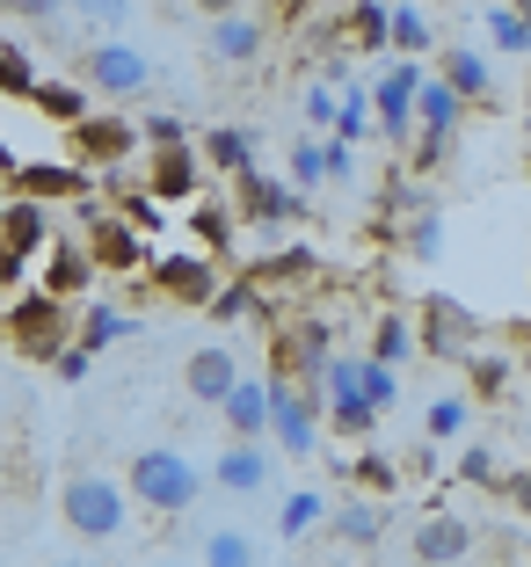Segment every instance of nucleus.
I'll use <instances>...</instances> for the list:
<instances>
[{"label": "nucleus", "mask_w": 531, "mask_h": 567, "mask_svg": "<svg viewBox=\"0 0 531 567\" xmlns=\"http://www.w3.org/2000/svg\"><path fill=\"white\" fill-rule=\"evenodd\" d=\"M124 487H132V509H153V517H190L212 481H204V466L190 458V451L153 444V451H139L132 466H124Z\"/></svg>", "instance_id": "f257e3e1"}, {"label": "nucleus", "mask_w": 531, "mask_h": 567, "mask_svg": "<svg viewBox=\"0 0 531 567\" xmlns=\"http://www.w3.org/2000/svg\"><path fill=\"white\" fill-rule=\"evenodd\" d=\"M73 328H81V320H73V299H59V291H44V284H37V291H16V299L0 306V342L22 350V357H37V364H51V357L67 350Z\"/></svg>", "instance_id": "f03ea898"}, {"label": "nucleus", "mask_w": 531, "mask_h": 567, "mask_svg": "<svg viewBox=\"0 0 531 567\" xmlns=\"http://www.w3.org/2000/svg\"><path fill=\"white\" fill-rule=\"evenodd\" d=\"M59 517L81 538H124V524H132V487L95 473V466H67V481H59Z\"/></svg>", "instance_id": "7ed1b4c3"}, {"label": "nucleus", "mask_w": 531, "mask_h": 567, "mask_svg": "<svg viewBox=\"0 0 531 567\" xmlns=\"http://www.w3.org/2000/svg\"><path fill=\"white\" fill-rule=\"evenodd\" d=\"M328 357H335V320L328 313H284L269 328V379H299L320 393Z\"/></svg>", "instance_id": "20e7f679"}, {"label": "nucleus", "mask_w": 531, "mask_h": 567, "mask_svg": "<svg viewBox=\"0 0 531 567\" xmlns=\"http://www.w3.org/2000/svg\"><path fill=\"white\" fill-rule=\"evenodd\" d=\"M81 240L95 255V277H146V234L124 212H110L102 197H81Z\"/></svg>", "instance_id": "39448f33"}, {"label": "nucleus", "mask_w": 531, "mask_h": 567, "mask_svg": "<svg viewBox=\"0 0 531 567\" xmlns=\"http://www.w3.org/2000/svg\"><path fill=\"white\" fill-rule=\"evenodd\" d=\"M416 350H430L437 364H466L481 350V313L459 306L451 291H422L416 299Z\"/></svg>", "instance_id": "423d86ee"}, {"label": "nucleus", "mask_w": 531, "mask_h": 567, "mask_svg": "<svg viewBox=\"0 0 531 567\" xmlns=\"http://www.w3.org/2000/svg\"><path fill=\"white\" fill-rule=\"evenodd\" d=\"M218 284H226V277H218V262L204 248H153L146 255V291H153V299H167V306L204 313Z\"/></svg>", "instance_id": "0eeeda50"}, {"label": "nucleus", "mask_w": 531, "mask_h": 567, "mask_svg": "<svg viewBox=\"0 0 531 567\" xmlns=\"http://www.w3.org/2000/svg\"><path fill=\"white\" fill-rule=\"evenodd\" d=\"M269 379V371H263ZM320 408H328V393H314V385H299V379H269V444L277 451H292V458H314L320 451Z\"/></svg>", "instance_id": "6e6552de"}, {"label": "nucleus", "mask_w": 531, "mask_h": 567, "mask_svg": "<svg viewBox=\"0 0 531 567\" xmlns=\"http://www.w3.org/2000/svg\"><path fill=\"white\" fill-rule=\"evenodd\" d=\"M226 183H233V218H241V234H277V226L306 218V189H292L284 175L241 167V175H226Z\"/></svg>", "instance_id": "1a4fd4ad"}, {"label": "nucleus", "mask_w": 531, "mask_h": 567, "mask_svg": "<svg viewBox=\"0 0 531 567\" xmlns=\"http://www.w3.org/2000/svg\"><path fill=\"white\" fill-rule=\"evenodd\" d=\"M416 87H422L416 59H394V66L371 81V132H379L386 146H408V138H416Z\"/></svg>", "instance_id": "9d476101"}, {"label": "nucleus", "mask_w": 531, "mask_h": 567, "mask_svg": "<svg viewBox=\"0 0 531 567\" xmlns=\"http://www.w3.org/2000/svg\"><path fill=\"white\" fill-rule=\"evenodd\" d=\"M81 73H88V87L110 95V102H132V95L153 87V59L139 44H124V37H102V44L81 59Z\"/></svg>", "instance_id": "9b49d317"}, {"label": "nucleus", "mask_w": 531, "mask_h": 567, "mask_svg": "<svg viewBox=\"0 0 531 567\" xmlns=\"http://www.w3.org/2000/svg\"><path fill=\"white\" fill-rule=\"evenodd\" d=\"M204 481H212L218 495L248 502V495H263V487L277 481V458H269L263 436H226V451H218L212 466H204Z\"/></svg>", "instance_id": "f8f14e48"}, {"label": "nucleus", "mask_w": 531, "mask_h": 567, "mask_svg": "<svg viewBox=\"0 0 531 567\" xmlns=\"http://www.w3.org/2000/svg\"><path fill=\"white\" fill-rule=\"evenodd\" d=\"M473 546H481V524L459 517V509H430V517L408 532V560L416 567H459Z\"/></svg>", "instance_id": "ddd939ff"}, {"label": "nucleus", "mask_w": 531, "mask_h": 567, "mask_svg": "<svg viewBox=\"0 0 531 567\" xmlns=\"http://www.w3.org/2000/svg\"><path fill=\"white\" fill-rule=\"evenodd\" d=\"M146 189L167 204V212H175V204H197L204 189H212V167H204L197 146H161L146 161Z\"/></svg>", "instance_id": "4468645a"}, {"label": "nucleus", "mask_w": 531, "mask_h": 567, "mask_svg": "<svg viewBox=\"0 0 531 567\" xmlns=\"http://www.w3.org/2000/svg\"><path fill=\"white\" fill-rule=\"evenodd\" d=\"M67 138H73V161L102 175V167H124L139 153V117H95V110H88Z\"/></svg>", "instance_id": "2eb2a0df"}, {"label": "nucleus", "mask_w": 531, "mask_h": 567, "mask_svg": "<svg viewBox=\"0 0 531 567\" xmlns=\"http://www.w3.org/2000/svg\"><path fill=\"white\" fill-rule=\"evenodd\" d=\"M8 189H16V197H37V204H81V197H95V167H81V161H22Z\"/></svg>", "instance_id": "dca6fc26"}, {"label": "nucleus", "mask_w": 531, "mask_h": 567, "mask_svg": "<svg viewBox=\"0 0 531 567\" xmlns=\"http://www.w3.org/2000/svg\"><path fill=\"white\" fill-rule=\"evenodd\" d=\"M37 284L59 291V299H81L88 284H95V255H88L81 234H51L44 255H37Z\"/></svg>", "instance_id": "f3484780"}, {"label": "nucleus", "mask_w": 531, "mask_h": 567, "mask_svg": "<svg viewBox=\"0 0 531 567\" xmlns=\"http://www.w3.org/2000/svg\"><path fill=\"white\" fill-rule=\"evenodd\" d=\"M233 379H241V357H233V342H204V350H190L183 364V393L197 408H218L233 393Z\"/></svg>", "instance_id": "a211bd4d"}, {"label": "nucleus", "mask_w": 531, "mask_h": 567, "mask_svg": "<svg viewBox=\"0 0 531 567\" xmlns=\"http://www.w3.org/2000/svg\"><path fill=\"white\" fill-rule=\"evenodd\" d=\"M218 422H226V436H269V379L263 371L233 379V393L218 401Z\"/></svg>", "instance_id": "6ab92c4d"}, {"label": "nucleus", "mask_w": 531, "mask_h": 567, "mask_svg": "<svg viewBox=\"0 0 531 567\" xmlns=\"http://www.w3.org/2000/svg\"><path fill=\"white\" fill-rule=\"evenodd\" d=\"M248 277L263 284V291H299V284H314V277H320V255L306 248V240H292V248L255 255V262H248Z\"/></svg>", "instance_id": "aec40b11"}, {"label": "nucleus", "mask_w": 531, "mask_h": 567, "mask_svg": "<svg viewBox=\"0 0 531 567\" xmlns=\"http://www.w3.org/2000/svg\"><path fill=\"white\" fill-rule=\"evenodd\" d=\"M269 44V30L255 16H212V59L218 66H255Z\"/></svg>", "instance_id": "412c9836"}, {"label": "nucleus", "mask_w": 531, "mask_h": 567, "mask_svg": "<svg viewBox=\"0 0 531 567\" xmlns=\"http://www.w3.org/2000/svg\"><path fill=\"white\" fill-rule=\"evenodd\" d=\"M0 240H8L16 255H44V240H51V204L8 197V204H0Z\"/></svg>", "instance_id": "4be33fe9"}, {"label": "nucleus", "mask_w": 531, "mask_h": 567, "mask_svg": "<svg viewBox=\"0 0 531 567\" xmlns=\"http://www.w3.org/2000/svg\"><path fill=\"white\" fill-rule=\"evenodd\" d=\"M190 234H197V248L212 255V262H233V234H241V218H233L226 197H197V204H190Z\"/></svg>", "instance_id": "5701e85b"}, {"label": "nucleus", "mask_w": 531, "mask_h": 567, "mask_svg": "<svg viewBox=\"0 0 531 567\" xmlns=\"http://www.w3.org/2000/svg\"><path fill=\"white\" fill-rule=\"evenodd\" d=\"M386 51H400V59H430L437 51V30L416 0H386Z\"/></svg>", "instance_id": "b1692460"}, {"label": "nucleus", "mask_w": 531, "mask_h": 567, "mask_svg": "<svg viewBox=\"0 0 531 567\" xmlns=\"http://www.w3.org/2000/svg\"><path fill=\"white\" fill-rule=\"evenodd\" d=\"M328 532L343 538V546H357V553H371L386 538V509H379V495H349L343 509L328 517Z\"/></svg>", "instance_id": "393cba45"}, {"label": "nucleus", "mask_w": 531, "mask_h": 567, "mask_svg": "<svg viewBox=\"0 0 531 567\" xmlns=\"http://www.w3.org/2000/svg\"><path fill=\"white\" fill-rule=\"evenodd\" d=\"M437 81L451 87L459 102H496V73H488V59L481 51H445V66H437Z\"/></svg>", "instance_id": "a878e982"}, {"label": "nucleus", "mask_w": 531, "mask_h": 567, "mask_svg": "<svg viewBox=\"0 0 531 567\" xmlns=\"http://www.w3.org/2000/svg\"><path fill=\"white\" fill-rule=\"evenodd\" d=\"M204 167L212 175H241V167H255V132H241V124H212V132L197 138Z\"/></svg>", "instance_id": "bb28decb"}, {"label": "nucleus", "mask_w": 531, "mask_h": 567, "mask_svg": "<svg viewBox=\"0 0 531 567\" xmlns=\"http://www.w3.org/2000/svg\"><path fill=\"white\" fill-rule=\"evenodd\" d=\"M197 567H263V546H255L241 524H212L197 538Z\"/></svg>", "instance_id": "cd10ccee"}, {"label": "nucleus", "mask_w": 531, "mask_h": 567, "mask_svg": "<svg viewBox=\"0 0 531 567\" xmlns=\"http://www.w3.org/2000/svg\"><path fill=\"white\" fill-rule=\"evenodd\" d=\"M466 124V102L451 95L437 73H422V87H416V132H459Z\"/></svg>", "instance_id": "c85d7f7f"}, {"label": "nucleus", "mask_w": 531, "mask_h": 567, "mask_svg": "<svg viewBox=\"0 0 531 567\" xmlns=\"http://www.w3.org/2000/svg\"><path fill=\"white\" fill-rule=\"evenodd\" d=\"M132 334H139V320H132V313H116V306H88L81 328H73V342H81L88 357H102L110 342H132Z\"/></svg>", "instance_id": "c756f323"}, {"label": "nucleus", "mask_w": 531, "mask_h": 567, "mask_svg": "<svg viewBox=\"0 0 531 567\" xmlns=\"http://www.w3.org/2000/svg\"><path fill=\"white\" fill-rule=\"evenodd\" d=\"M30 102L44 110V124H59V132H73V124L88 117V87L81 81H37Z\"/></svg>", "instance_id": "7c9ffc66"}, {"label": "nucleus", "mask_w": 531, "mask_h": 567, "mask_svg": "<svg viewBox=\"0 0 531 567\" xmlns=\"http://www.w3.org/2000/svg\"><path fill=\"white\" fill-rule=\"evenodd\" d=\"M343 37H349V51H365V59H386V0H349Z\"/></svg>", "instance_id": "2f4dec72"}, {"label": "nucleus", "mask_w": 531, "mask_h": 567, "mask_svg": "<svg viewBox=\"0 0 531 567\" xmlns=\"http://www.w3.org/2000/svg\"><path fill=\"white\" fill-rule=\"evenodd\" d=\"M466 393H473V408L502 401V393H510V357L502 350H473L466 357Z\"/></svg>", "instance_id": "473e14b6"}, {"label": "nucleus", "mask_w": 531, "mask_h": 567, "mask_svg": "<svg viewBox=\"0 0 531 567\" xmlns=\"http://www.w3.org/2000/svg\"><path fill=\"white\" fill-rule=\"evenodd\" d=\"M335 138H343V146L371 138V87H365V81L335 87Z\"/></svg>", "instance_id": "72a5a7b5"}, {"label": "nucleus", "mask_w": 531, "mask_h": 567, "mask_svg": "<svg viewBox=\"0 0 531 567\" xmlns=\"http://www.w3.org/2000/svg\"><path fill=\"white\" fill-rule=\"evenodd\" d=\"M394 240H400L408 255H416V262H437V255H445V212L430 204V212L400 218V226H394Z\"/></svg>", "instance_id": "f704fd0d"}, {"label": "nucleus", "mask_w": 531, "mask_h": 567, "mask_svg": "<svg viewBox=\"0 0 531 567\" xmlns=\"http://www.w3.org/2000/svg\"><path fill=\"white\" fill-rule=\"evenodd\" d=\"M335 473H343L349 487H365V495H394L400 487V466L386 458V451H357V458H343Z\"/></svg>", "instance_id": "c9c22d12"}, {"label": "nucleus", "mask_w": 531, "mask_h": 567, "mask_svg": "<svg viewBox=\"0 0 531 567\" xmlns=\"http://www.w3.org/2000/svg\"><path fill=\"white\" fill-rule=\"evenodd\" d=\"M466 415H473V393H437V401L422 408L430 444H459V436H466Z\"/></svg>", "instance_id": "e433bc0d"}, {"label": "nucleus", "mask_w": 531, "mask_h": 567, "mask_svg": "<svg viewBox=\"0 0 531 567\" xmlns=\"http://www.w3.org/2000/svg\"><path fill=\"white\" fill-rule=\"evenodd\" d=\"M349 379H357V393H365V401L379 408V415L400 401V379H394V364H379V357H357V350H349Z\"/></svg>", "instance_id": "4c0bfd02"}, {"label": "nucleus", "mask_w": 531, "mask_h": 567, "mask_svg": "<svg viewBox=\"0 0 531 567\" xmlns=\"http://www.w3.org/2000/svg\"><path fill=\"white\" fill-rule=\"evenodd\" d=\"M488 44L510 59H531V8H488Z\"/></svg>", "instance_id": "58836bf2"}, {"label": "nucleus", "mask_w": 531, "mask_h": 567, "mask_svg": "<svg viewBox=\"0 0 531 567\" xmlns=\"http://www.w3.org/2000/svg\"><path fill=\"white\" fill-rule=\"evenodd\" d=\"M320 517H328V502H320L314 487H292V495H284V509H277V532L284 538H306V532H320Z\"/></svg>", "instance_id": "ea45409f"}, {"label": "nucleus", "mask_w": 531, "mask_h": 567, "mask_svg": "<svg viewBox=\"0 0 531 567\" xmlns=\"http://www.w3.org/2000/svg\"><path fill=\"white\" fill-rule=\"evenodd\" d=\"M408 350H416V328H408V313H379L365 357H379V364H408Z\"/></svg>", "instance_id": "a19ab883"}, {"label": "nucleus", "mask_w": 531, "mask_h": 567, "mask_svg": "<svg viewBox=\"0 0 531 567\" xmlns=\"http://www.w3.org/2000/svg\"><path fill=\"white\" fill-rule=\"evenodd\" d=\"M37 81H44V73H37V59L16 44V37H0V95H22V102H30Z\"/></svg>", "instance_id": "79ce46f5"}, {"label": "nucleus", "mask_w": 531, "mask_h": 567, "mask_svg": "<svg viewBox=\"0 0 531 567\" xmlns=\"http://www.w3.org/2000/svg\"><path fill=\"white\" fill-rule=\"evenodd\" d=\"M292 189H320L328 183V138H299L292 146V175H284Z\"/></svg>", "instance_id": "37998d69"}, {"label": "nucleus", "mask_w": 531, "mask_h": 567, "mask_svg": "<svg viewBox=\"0 0 531 567\" xmlns=\"http://www.w3.org/2000/svg\"><path fill=\"white\" fill-rule=\"evenodd\" d=\"M139 146H146V153L190 146V117H175V110H153V117H139Z\"/></svg>", "instance_id": "c03bdc74"}, {"label": "nucleus", "mask_w": 531, "mask_h": 567, "mask_svg": "<svg viewBox=\"0 0 531 567\" xmlns=\"http://www.w3.org/2000/svg\"><path fill=\"white\" fill-rule=\"evenodd\" d=\"M132 8H139V0H73V16H81L88 30H102V37H124Z\"/></svg>", "instance_id": "a18cd8bd"}, {"label": "nucleus", "mask_w": 531, "mask_h": 567, "mask_svg": "<svg viewBox=\"0 0 531 567\" xmlns=\"http://www.w3.org/2000/svg\"><path fill=\"white\" fill-rule=\"evenodd\" d=\"M451 473H459L466 487H502V458H496L488 444H466V451H459V466H451Z\"/></svg>", "instance_id": "49530a36"}, {"label": "nucleus", "mask_w": 531, "mask_h": 567, "mask_svg": "<svg viewBox=\"0 0 531 567\" xmlns=\"http://www.w3.org/2000/svg\"><path fill=\"white\" fill-rule=\"evenodd\" d=\"M88 371H95V357H88V350H81V342H67V350L51 357V379H59V385H81V379H88Z\"/></svg>", "instance_id": "de8ad7c7"}, {"label": "nucleus", "mask_w": 531, "mask_h": 567, "mask_svg": "<svg viewBox=\"0 0 531 567\" xmlns=\"http://www.w3.org/2000/svg\"><path fill=\"white\" fill-rule=\"evenodd\" d=\"M299 110H306V124L335 132V87H328V81H314V87H306V102H299Z\"/></svg>", "instance_id": "09e8293b"}, {"label": "nucleus", "mask_w": 531, "mask_h": 567, "mask_svg": "<svg viewBox=\"0 0 531 567\" xmlns=\"http://www.w3.org/2000/svg\"><path fill=\"white\" fill-rule=\"evenodd\" d=\"M59 8H73V0H0V16L16 22H59Z\"/></svg>", "instance_id": "8fccbe9b"}, {"label": "nucleus", "mask_w": 531, "mask_h": 567, "mask_svg": "<svg viewBox=\"0 0 531 567\" xmlns=\"http://www.w3.org/2000/svg\"><path fill=\"white\" fill-rule=\"evenodd\" d=\"M349 175H357V146L328 138V183H349Z\"/></svg>", "instance_id": "3c124183"}, {"label": "nucleus", "mask_w": 531, "mask_h": 567, "mask_svg": "<svg viewBox=\"0 0 531 567\" xmlns=\"http://www.w3.org/2000/svg\"><path fill=\"white\" fill-rule=\"evenodd\" d=\"M22 262H30V255H16L8 240H0V291H16V284H22Z\"/></svg>", "instance_id": "603ef678"}, {"label": "nucleus", "mask_w": 531, "mask_h": 567, "mask_svg": "<svg viewBox=\"0 0 531 567\" xmlns=\"http://www.w3.org/2000/svg\"><path fill=\"white\" fill-rule=\"evenodd\" d=\"M502 495H510L517 509H524V524H531V466H524V473H510V481H502Z\"/></svg>", "instance_id": "864d4df0"}, {"label": "nucleus", "mask_w": 531, "mask_h": 567, "mask_svg": "<svg viewBox=\"0 0 531 567\" xmlns=\"http://www.w3.org/2000/svg\"><path fill=\"white\" fill-rule=\"evenodd\" d=\"M269 8H277V22H306V8H314V0H269Z\"/></svg>", "instance_id": "5fc2aeb1"}, {"label": "nucleus", "mask_w": 531, "mask_h": 567, "mask_svg": "<svg viewBox=\"0 0 531 567\" xmlns=\"http://www.w3.org/2000/svg\"><path fill=\"white\" fill-rule=\"evenodd\" d=\"M16 167H22V161H16V146H8V138H0V189L16 183Z\"/></svg>", "instance_id": "6e6d98bb"}, {"label": "nucleus", "mask_w": 531, "mask_h": 567, "mask_svg": "<svg viewBox=\"0 0 531 567\" xmlns=\"http://www.w3.org/2000/svg\"><path fill=\"white\" fill-rule=\"evenodd\" d=\"M204 16H241V0H197Z\"/></svg>", "instance_id": "4d7b16f0"}, {"label": "nucleus", "mask_w": 531, "mask_h": 567, "mask_svg": "<svg viewBox=\"0 0 531 567\" xmlns=\"http://www.w3.org/2000/svg\"><path fill=\"white\" fill-rule=\"evenodd\" d=\"M161 567H190V560H161Z\"/></svg>", "instance_id": "13d9d810"}, {"label": "nucleus", "mask_w": 531, "mask_h": 567, "mask_svg": "<svg viewBox=\"0 0 531 567\" xmlns=\"http://www.w3.org/2000/svg\"><path fill=\"white\" fill-rule=\"evenodd\" d=\"M51 567H73V560H51Z\"/></svg>", "instance_id": "bf43d9fd"}]
</instances>
